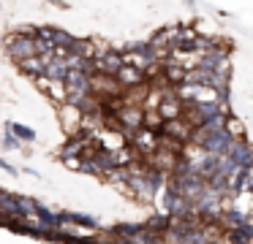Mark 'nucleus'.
Returning a JSON list of instances; mask_svg holds the SVG:
<instances>
[{"label":"nucleus","instance_id":"nucleus-1","mask_svg":"<svg viewBox=\"0 0 253 244\" xmlns=\"http://www.w3.org/2000/svg\"><path fill=\"white\" fill-rule=\"evenodd\" d=\"M6 49H8V54H11L14 60L22 63V60H28V57H39V38L17 33V35L6 38Z\"/></svg>","mask_w":253,"mask_h":244},{"label":"nucleus","instance_id":"nucleus-2","mask_svg":"<svg viewBox=\"0 0 253 244\" xmlns=\"http://www.w3.org/2000/svg\"><path fill=\"white\" fill-rule=\"evenodd\" d=\"M131 146L139 155H155L161 149V136L150 128H139L131 133Z\"/></svg>","mask_w":253,"mask_h":244},{"label":"nucleus","instance_id":"nucleus-3","mask_svg":"<svg viewBox=\"0 0 253 244\" xmlns=\"http://www.w3.org/2000/svg\"><path fill=\"white\" fill-rule=\"evenodd\" d=\"M117 119H120V128L128 130V133L144 128V111L139 106H128V103H123V108L117 111Z\"/></svg>","mask_w":253,"mask_h":244},{"label":"nucleus","instance_id":"nucleus-4","mask_svg":"<svg viewBox=\"0 0 253 244\" xmlns=\"http://www.w3.org/2000/svg\"><path fill=\"white\" fill-rule=\"evenodd\" d=\"M164 136H169V139L180 141V144H191V136H193V125L188 122V119H169V122H164Z\"/></svg>","mask_w":253,"mask_h":244},{"label":"nucleus","instance_id":"nucleus-5","mask_svg":"<svg viewBox=\"0 0 253 244\" xmlns=\"http://www.w3.org/2000/svg\"><path fill=\"white\" fill-rule=\"evenodd\" d=\"M185 111V103L180 101V95H164V101L158 103V114L164 117V122L169 119H180Z\"/></svg>","mask_w":253,"mask_h":244},{"label":"nucleus","instance_id":"nucleus-6","mask_svg":"<svg viewBox=\"0 0 253 244\" xmlns=\"http://www.w3.org/2000/svg\"><path fill=\"white\" fill-rule=\"evenodd\" d=\"M226 157H229L237 168H251L253 149H251V146H245V144H240V141H234V144L229 146V152H226Z\"/></svg>","mask_w":253,"mask_h":244},{"label":"nucleus","instance_id":"nucleus-7","mask_svg":"<svg viewBox=\"0 0 253 244\" xmlns=\"http://www.w3.org/2000/svg\"><path fill=\"white\" fill-rule=\"evenodd\" d=\"M117 81H120V87H139V84L147 81V76H144V70H139V68L123 65V68L117 70Z\"/></svg>","mask_w":253,"mask_h":244},{"label":"nucleus","instance_id":"nucleus-8","mask_svg":"<svg viewBox=\"0 0 253 244\" xmlns=\"http://www.w3.org/2000/svg\"><path fill=\"white\" fill-rule=\"evenodd\" d=\"M68 63H66V57H52L49 63H46V79H52V81H66V76H68Z\"/></svg>","mask_w":253,"mask_h":244},{"label":"nucleus","instance_id":"nucleus-9","mask_svg":"<svg viewBox=\"0 0 253 244\" xmlns=\"http://www.w3.org/2000/svg\"><path fill=\"white\" fill-rule=\"evenodd\" d=\"M46 63H49V60L46 57H28V60H22V70L25 73H30V76H36V79H41V76L46 73Z\"/></svg>","mask_w":253,"mask_h":244},{"label":"nucleus","instance_id":"nucleus-10","mask_svg":"<svg viewBox=\"0 0 253 244\" xmlns=\"http://www.w3.org/2000/svg\"><path fill=\"white\" fill-rule=\"evenodd\" d=\"M226 242L229 244H253V233L245 231V228H231L226 233Z\"/></svg>","mask_w":253,"mask_h":244},{"label":"nucleus","instance_id":"nucleus-11","mask_svg":"<svg viewBox=\"0 0 253 244\" xmlns=\"http://www.w3.org/2000/svg\"><path fill=\"white\" fill-rule=\"evenodd\" d=\"M223 130L231 136V139H245V125H242L240 119H234V117H226Z\"/></svg>","mask_w":253,"mask_h":244},{"label":"nucleus","instance_id":"nucleus-12","mask_svg":"<svg viewBox=\"0 0 253 244\" xmlns=\"http://www.w3.org/2000/svg\"><path fill=\"white\" fill-rule=\"evenodd\" d=\"M142 231H144V225H136V222H128V225L115 228V233H117V236H126V239H136Z\"/></svg>","mask_w":253,"mask_h":244},{"label":"nucleus","instance_id":"nucleus-13","mask_svg":"<svg viewBox=\"0 0 253 244\" xmlns=\"http://www.w3.org/2000/svg\"><path fill=\"white\" fill-rule=\"evenodd\" d=\"M169 225H171V222H169V217H164V214H161V217H153V220H150L144 228H147L150 233H161V231H166Z\"/></svg>","mask_w":253,"mask_h":244},{"label":"nucleus","instance_id":"nucleus-14","mask_svg":"<svg viewBox=\"0 0 253 244\" xmlns=\"http://www.w3.org/2000/svg\"><path fill=\"white\" fill-rule=\"evenodd\" d=\"M8 130H11L14 136H19V139H25V141H33L36 139V133L30 128H25V125H17V122H11L8 125Z\"/></svg>","mask_w":253,"mask_h":244},{"label":"nucleus","instance_id":"nucleus-15","mask_svg":"<svg viewBox=\"0 0 253 244\" xmlns=\"http://www.w3.org/2000/svg\"><path fill=\"white\" fill-rule=\"evenodd\" d=\"M0 168H3V171H8V174H14V166H8V163L3 160V157H0Z\"/></svg>","mask_w":253,"mask_h":244}]
</instances>
